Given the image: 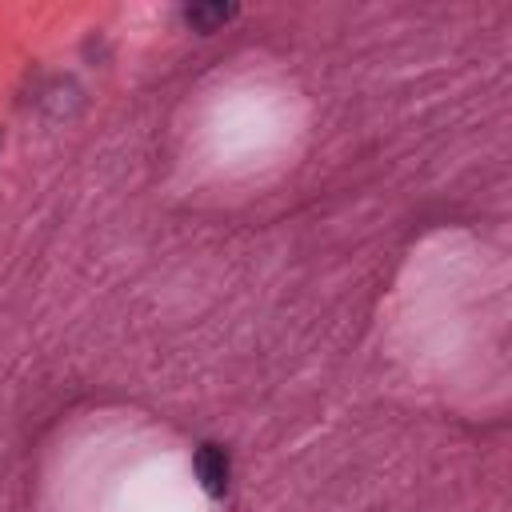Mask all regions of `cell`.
I'll return each instance as SVG.
<instances>
[{"mask_svg":"<svg viewBox=\"0 0 512 512\" xmlns=\"http://www.w3.org/2000/svg\"><path fill=\"white\" fill-rule=\"evenodd\" d=\"M232 16H236V4H192V8H184V24L196 28V32H216Z\"/></svg>","mask_w":512,"mask_h":512,"instance_id":"2","label":"cell"},{"mask_svg":"<svg viewBox=\"0 0 512 512\" xmlns=\"http://www.w3.org/2000/svg\"><path fill=\"white\" fill-rule=\"evenodd\" d=\"M196 476H200V484H204V492L208 496H224L228 492V476H232V468H228V452L220 448V444H212V440H204L200 448H196Z\"/></svg>","mask_w":512,"mask_h":512,"instance_id":"1","label":"cell"}]
</instances>
